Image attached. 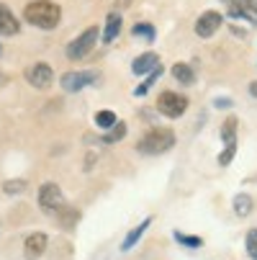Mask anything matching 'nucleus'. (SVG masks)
Returning a JSON list of instances; mask_svg holds the SVG:
<instances>
[{
	"mask_svg": "<svg viewBox=\"0 0 257 260\" xmlns=\"http://www.w3.org/2000/svg\"><path fill=\"white\" fill-rule=\"evenodd\" d=\"M23 21H28L31 26L42 28V31H52L62 21V8L54 0H31L23 8Z\"/></svg>",
	"mask_w": 257,
	"mask_h": 260,
	"instance_id": "obj_1",
	"label": "nucleus"
},
{
	"mask_svg": "<svg viewBox=\"0 0 257 260\" xmlns=\"http://www.w3.org/2000/svg\"><path fill=\"white\" fill-rule=\"evenodd\" d=\"M172 144H175V132L165 129V126H155L139 139L136 150L141 155H162V152L172 150Z\"/></svg>",
	"mask_w": 257,
	"mask_h": 260,
	"instance_id": "obj_2",
	"label": "nucleus"
},
{
	"mask_svg": "<svg viewBox=\"0 0 257 260\" xmlns=\"http://www.w3.org/2000/svg\"><path fill=\"white\" fill-rule=\"evenodd\" d=\"M157 111L167 119H177L188 111V98L182 93H175V90H162L157 95Z\"/></svg>",
	"mask_w": 257,
	"mask_h": 260,
	"instance_id": "obj_3",
	"label": "nucleus"
},
{
	"mask_svg": "<svg viewBox=\"0 0 257 260\" xmlns=\"http://www.w3.org/2000/svg\"><path fill=\"white\" fill-rule=\"evenodd\" d=\"M39 206H42V211L44 214H59L64 206H67V201H64V193H62V188L57 183H44L42 188H39Z\"/></svg>",
	"mask_w": 257,
	"mask_h": 260,
	"instance_id": "obj_4",
	"label": "nucleus"
},
{
	"mask_svg": "<svg viewBox=\"0 0 257 260\" xmlns=\"http://www.w3.org/2000/svg\"><path fill=\"white\" fill-rule=\"evenodd\" d=\"M98 44V28L95 26H90V28H85L78 39H72L69 44H67V59H83V57H88L90 52H93V47Z\"/></svg>",
	"mask_w": 257,
	"mask_h": 260,
	"instance_id": "obj_5",
	"label": "nucleus"
},
{
	"mask_svg": "<svg viewBox=\"0 0 257 260\" xmlns=\"http://www.w3.org/2000/svg\"><path fill=\"white\" fill-rule=\"evenodd\" d=\"M98 78H100V75H98L95 70H72V72H64L59 83H62V88H64L67 93H78V90L93 85Z\"/></svg>",
	"mask_w": 257,
	"mask_h": 260,
	"instance_id": "obj_6",
	"label": "nucleus"
},
{
	"mask_svg": "<svg viewBox=\"0 0 257 260\" xmlns=\"http://www.w3.org/2000/svg\"><path fill=\"white\" fill-rule=\"evenodd\" d=\"M26 80H28V85H33L36 90H44V88H49V85L54 83V70H52L47 62H36V64H31V67L26 70Z\"/></svg>",
	"mask_w": 257,
	"mask_h": 260,
	"instance_id": "obj_7",
	"label": "nucleus"
},
{
	"mask_svg": "<svg viewBox=\"0 0 257 260\" xmlns=\"http://www.w3.org/2000/svg\"><path fill=\"white\" fill-rule=\"evenodd\" d=\"M224 23V16L216 13V11H203L196 21V34L201 36V39H208V36H213L218 28H222Z\"/></svg>",
	"mask_w": 257,
	"mask_h": 260,
	"instance_id": "obj_8",
	"label": "nucleus"
},
{
	"mask_svg": "<svg viewBox=\"0 0 257 260\" xmlns=\"http://www.w3.org/2000/svg\"><path fill=\"white\" fill-rule=\"evenodd\" d=\"M47 245H49V237H47L44 232H33V235H28L26 242H23V255H26L28 260H39V257L47 252Z\"/></svg>",
	"mask_w": 257,
	"mask_h": 260,
	"instance_id": "obj_9",
	"label": "nucleus"
},
{
	"mask_svg": "<svg viewBox=\"0 0 257 260\" xmlns=\"http://www.w3.org/2000/svg\"><path fill=\"white\" fill-rule=\"evenodd\" d=\"M21 31V21L13 16L8 6L0 3V36H16Z\"/></svg>",
	"mask_w": 257,
	"mask_h": 260,
	"instance_id": "obj_10",
	"label": "nucleus"
},
{
	"mask_svg": "<svg viewBox=\"0 0 257 260\" xmlns=\"http://www.w3.org/2000/svg\"><path fill=\"white\" fill-rule=\"evenodd\" d=\"M157 64H160V57L155 52H144L131 62V70H134V75H144V72H152Z\"/></svg>",
	"mask_w": 257,
	"mask_h": 260,
	"instance_id": "obj_11",
	"label": "nucleus"
},
{
	"mask_svg": "<svg viewBox=\"0 0 257 260\" xmlns=\"http://www.w3.org/2000/svg\"><path fill=\"white\" fill-rule=\"evenodd\" d=\"M121 26H124V21H121V13H108V18H105V28H103V44H111L116 36L121 34Z\"/></svg>",
	"mask_w": 257,
	"mask_h": 260,
	"instance_id": "obj_12",
	"label": "nucleus"
},
{
	"mask_svg": "<svg viewBox=\"0 0 257 260\" xmlns=\"http://www.w3.org/2000/svg\"><path fill=\"white\" fill-rule=\"evenodd\" d=\"M172 78H175L180 85H193V83H196V72H193V67H191V64L177 62V64L172 67Z\"/></svg>",
	"mask_w": 257,
	"mask_h": 260,
	"instance_id": "obj_13",
	"label": "nucleus"
},
{
	"mask_svg": "<svg viewBox=\"0 0 257 260\" xmlns=\"http://www.w3.org/2000/svg\"><path fill=\"white\" fill-rule=\"evenodd\" d=\"M54 216H57V221H59V227L67 230V232L80 221V211H78V209H72V206H64V209H62L59 214H54Z\"/></svg>",
	"mask_w": 257,
	"mask_h": 260,
	"instance_id": "obj_14",
	"label": "nucleus"
},
{
	"mask_svg": "<svg viewBox=\"0 0 257 260\" xmlns=\"http://www.w3.org/2000/svg\"><path fill=\"white\" fill-rule=\"evenodd\" d=\"M237 129H239L237 116H229V119L222 124V139H224L227 147H237Z\"/></svg>",
	"mask_w": 257,
	"mask_h": 260,
	"instance_id": "obj_15",
	"label": "nucleus"
},
{
	"mask_svg": "<svg viewBox=\"0 0 257 260\" xmlns=\"http://www.w3.org/2000/svg\"><path fill=\"white\" fill-rule=\"evenodd\" d=\"M150 224H152V216H146V219L141 221V224H139L136 230H131V232L126 235V240L121 242V250H124V252H126V250H131V247H134V245L141 240V235L146 232V227H150Z\"/></svg>",
	"mask_w": 257,
	"mask_h": 260,
	"instance_id": "obj_16",
	"label": "nucleus"
},
{
	"mask_svg": "<svg viewBox=\"0 0 257 260\" xmlns=\"http://www.w3.org/2000/svg\"><path fill=\"white\" fill-rule=\"evenodd\" d=\"M252 206H254V201H252L249 193H237L234 196V214L237 216H249L252 214Z\"/></svg>",
	"mask_w": 257,
	"mask_h": 260,
	"instance_id": "obj_17",
	"label": "nucleus"
},
{
	"mask_svg": "<svg viewBox=\"0 0 257 260\" xmlns=\"http://www.w3.org/2000/svg\"><path fill=\"white\" fill-rule=\"evenodd\" d=\"M124 137H126V124L119 121L114 129H108V132L100 137V142H103V144H116V142H121Z\"/></svg>",
	"mask_w": 257,
	"mask_h": 260,
	"instance_id": "obj_18",
	"label": "nucleus"
},
{
	"mask_svg": "<svg viewBox=\"0 0 257 260\" xmlns=\"http://www.w3.org/2000/svg\"><path fill=\"white\" fill-rule=\"evenodd\" d=\"M95 124L108 132V129H114V126L119 124V119H116L114 111H98V114H95Z\"/></svg>",
	"mask_w": 257,
	"mask_h": 260,
	"instance_id": "obj_19",
	"label": "nucleus"
},
{
	"mask_svg": "<svg viewBox=\"0 0 257 260\" xmlns=\"http://www.w3.org/2000/svg\"><path fill=\"white\" fill-rule=\"evenodd\" d=\"M175 242L186 245V247H193V250L203 247V240H201V237H196V235H186V232H175Z\"/></svg>",
	"mask_w": 257,
	"mask_h": 260,
	"instance_id": "obj_20",
	"label": "nucleus"
},
{
	"mask_svg": "<svg viewBox=\"0 0 257 260\" xmlns=\"http://www.w3.org/2000/svg\"><path fill=\"white\" fill-rule=\"evenodd\" d=\"M160 75H162V67H160V64H157V67H155V70H152V72H150V78H146V80H144V83H141V85H139V88H136V90H134V95H144V93H146V90H150V88H152V85H155V80H157V78H160Z\"/></svg>",
	"mask_w": 257,
	"mask_h": 260,
	"instance_id": "obj_21",
	"label": "nucleus"
},
{
	"mask_svg": "<svg viewBox=\"0 0 257 260\" xmlns=\"http://www.w3.org/2000/svg\"><path fill=\"white\" fill-rule=\"evenodd\" d=\"M131 34H134V36H144L146 42H155V36H157L155 26H150V23H136V26L131 28Z\"/></svg>",
	"mask_w": 257,
	"mask_h": 260,
	"instance_id": "obj_22",
	"label": "nucleus"
},
{
	"mask_svg": "<svg viewBox=\"0 0 257 260\" xmlns=\"http://www.w3.org/2000/svg\"><path fill=\"white\" fill-rule=\"evenodd\" d=\"M244 247H247V255H249L252 260H257V230H249V232H247Z\"/></svg>",
	"mask_w": 257,
	"mask_h": 260,
	"instance_id": "obj_23",
	"label": "nucleus"
},
{
	"mask_svg": "<svg viewBox=\"0 0 257 260\" xmlns=\"http://www.w3.org/2000/svg\"><path fill=\"white\" fill-rule=\"evenodd\" d=\"M3 191H6V193H23V191H26V180H23V178H13V180H6Z\"/></svg>",
	"mask_w": 257,
	"mask_h": 260,
	"instance_id": "obj_24",
	"label": "nucleus"
},
{
	"mask_svg": "<svg viewBox=\"0 0 257 260\" xmlns=\"http://www.w3.org/2000/svg\"><path fill=\"white\" fill-rule=\"evenodd\" d=\"M234 155H237V147H227V150L218 155V165H229Z\"/></svg>",
	"mask_w": 257,
	"mask_h": 260,
	"instance_id": "obj_25",
	"label": "nucleus"
},
{
	"mask_svg": "<svg viewBox=\"0 0 257 260\" xmlns=\"http://www.w3.org/2000/svg\"><path fill=\"white\" fill-rule=\"evenodd\" d=\"M213 106H216V108H229V106H232V101H229V98H216V101H213Z\"/></svg>",
	"mask_w": 257,
	"mask_h": 260,
	"instance_id": "obj_26",
	"label": "nucleus"
},
{
	"mask_svg": "<svg viewBox=\"0 0 257 260\" xmlns=\"http://www.w3.org/2000/svg\"><path fill=\"white\" fill-rule=\"evenodd\" d=\"M93 162H95V155H88V157H85V170H90Z\"/></svg>",
	"mask_w": 257,
	"mask_h": 260,
	"instance_id": "obj_27",
	"label": "nucleus"
},
{
	"mask_svg": "<svg viewBox=\"0 0 257 260\" xmlns=\"http://www.w3.org/2000/svg\"><path fill=\"white\" fill-rule=\"evenodd\" d=\"M249 95H254V98H257V80H254V83H249Z\"/></svg>",
	"mask_w": 257,
	"mask_h": 260,
	"instance_id": "obj_28",
	"label": "nucleus"
},
{
	"mask_svg": "<svg viewBox=\"0 0 257 260\" xmlns=\"http://www.w3.org/2000/svg\"><path fill=\"white\" fill-rule=\"evenodd\" d=\"M129 3H131V0H119V8H126Z\"/></svg>",
	"mask_w": 257,
	"mask_h": 260,
	"instance_id": "obj_29",
	"label": "nucleus"
},
{
	"mask_svg": "<svg viewBox=\"0 0 257 260\" xmlns=\"http://www.w3.org/2000/svg\"><path fill=\"white\" fill-rule=\"evenodd\" d=\"M0 54H3V47H0Z\"/></svg>",
	"mask_w": 257,
	"mask_h": 260,
	"instance_id": "obj_30",
	"label": "nucleus"
}]
</instances>
